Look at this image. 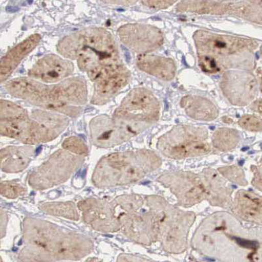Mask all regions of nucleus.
Listing matches in <instances>:
<instances>
[{"label": "nucleus", "instance_id": "22", "mask_svg": "<svg viewBox=\"0 0 262 262\" xmlns=\"http://www.w3.org/2000/svg\"><path fill=\"white\" fill-rule=\"evenodd\" d=\"M33 148L30 146H8L1 150V169L6 173L24 171L33 159Z\"/></svg>", "mask_w": 262, "mask_h": 262}, {"label": "nucleus", "instance_id": "18", "mask_svg": "<svg viewBox=\"0 0 262 262\" xmlns=\"http://www.w3.org/2000/svg\"><path fill=\"white\" fill-rule=\"evenodd\" d=\"M200 174L206 188V201L213 206H231L233 190L220 174L213 169H205Z\"/></svg>", "mask_w": 262, "mask_h": 262}, {"label": "nucleus", "instance_id": "15", "mask_svg": "<svg viewBox=\"0 0 262 262\" xmlns=\"http://www.w3.org/2000/svg\"><path fill=\"white\" fill-rule=\"evenodd\" d=\"M118 34L124 45L141 55L155 51L164 43L162 31L151 25H123L119 29Z\"/></svg>", "mask_w": 262, "mask_h": 262}, {"label": "nucleus", "instance_id": "11", "mask_svg": "<svg viewBox=\"0 0 262 262\" xmlns=\"http://www.w3.org/2000/svg\"><path fill=\"white\" fill-rule=\"evenodd\" d=\"M123 234L131 240L143 245L159 241L157 211L153 196H146V202L140 210L121 217Z\"/></svg>", "mask_w": 262, "mask_h": 262}, {"label": "nucleus", "instance_id": "13", "mask_svg": "<svg viewBox=\"0 0 262 262\" xmlns=\"http://www.w3.org/2000/svg\"><path fill=\"white\" fill-rule=\"evenodd\" d=\"M78 208L84 222L96 231L104 233L120 231L121 213L114 201L89 199L80 202Z\"/></svg>", "mask_w": 262, "mask_h": 262}, {"label": "nucleus", "instance_id": "34", "mask_svg": "<svg viewBox=\"0 0 262 262\" xmlns=\"http://www.w3.org/2000/svg\"><path fill=\"white\" fill-rule=\"evenodd\" d=\"M250 108H251L253 111L256 112L257 114H260L262 116V99L260 100H257L253 103Z\"/></svg>", "mask_w": 262, "mask_h": 262}, {"label": "nucleus", "instance_id": "25", "mask_svg": "<svg viewBox=\"0 0 262 262\" xmlns=\"http://www.w3.org/2000/svg\"><path fill=\"white\" fill-rule=\"evenodd\" d=\"M179 11L194 12L202 14H227V1H182L179 2Z\"/></svg>", "mask_w": 262, "mask_h": 262}, {"label": "nucleus", "instance_id": "14", "mask_svg": "<svg viewBox=\"0 0 262 262\" xmlns=\"http://www.w3.org/2000/svg\"><path fill=\"white\" fill-rule=\"evenodd\" d=\"M130 79L129 71L122 64L103 68L91 79L94 83L92 103H106L128 84Z\"/></svg>", "mask_w": 262, "mask_h": 262}, {"label": "nucleus", "instance_id": "19", "mask_svg": "<svg viewBox=\"0 0 262 262\" xmlns=\"http://www.w3.org/2000/svg\"><path fill=\"white\" fill-rule=\"evenodd\" d=\"M231 206L234 214L241 219L262 224V197L251 192L239 190Z\"/></svg>", "mask_w": 262, "mask_h": 262}, {"label": "nucleus", "instance_id": "20", "mask_svg": "<svg viewBox=\"0 0 262 262\" xmlns=\"http://www.w3.org/2000/svg\"><path fill=\"white\" fill-rule=\"evenodd\" d=\"M41 40V36L34 34L25 39L22 42L13 47L2 58L0 63L1 82L6 80L12 74L13 71L33 50L37 47Z\"/></svg>", "mask_w": 262, "mask_h": 262}, {"label": "nucleus", "instance_id": "6", "mask_svg": "<svg viewBox=\"0 0 262 262\" xmlns=\"http://www.w3.org/2000/svg\"><path fill=\"white\" fill-rule=\"evenodd\" d=\"M194 38L198 55L214 59L222 69L254 68L256 41L250 39L222 35L206 31H197Z\"/></svg>", "mask_w": 262, "mask_h": 262}, {"label": "nucleus", "instance_id": "33", "mask_svg": "<svg viewBox=\"0 0 262 262\" xmlns=\"http://www.w3.org/2000/svg\"><path fill=\"white\" fill-rule=\"evenodd\" d=\"M176 1H142V3L144 4L148 8L155 9V10H162V9H166L169 7L173 5L176 3Z\"/></svg>", "mask_w": 262, "mask_h": 262}, {"label": "nucleus", "instance_id": "32", "mask_svg": "<svg viewBox=\"0 0 262 262\" xmlns=\"http://www.w3.org/2000/svg\"><path fill=\"white\" fill-rule=\"evenodd\" d=\"M200 68L204 73L215 74L221 71L214 59L206 56H199Z\"/></svg>", "mask_w": 262, "mask_h": 262}, {"label": "nucleus", "instance_id": "35", "mask_svg": "<svg viewBox=\"0 0 262 262\" xmlns=\"http://www.w3.org/2000/svg\"><path fill=\"white\" fill-rule=\"evenodd\" d=\"M256 74L259 80V89H260V91L262 93V68H259L257 69Z\"/></svg>", "mask_w": 262, "mask_h": 262}, {"label": "nucleus", "instance_id": "16", "mask_svg": "<svg viewBox=\"0 0 262 262\" xmlns=\"http://www.w3.org/2000/svg\"><path fill=\"white\" fill-rule=\"evenodd\" d=\"M221 89L230 102L234 105H247L256 94V81L247 72L229 71L223 75Z\"/></svg>", "mask_w": 262, "mask_h": 262}, {"label": "nucleus", "instance_id": "4", "mask_svg": "<svg viewBox=\"0 0 262 262\" xmlns=\"http://www.w3.org/2000/svg\"><path fill=\"white\" fill-rule=\"evenodd\" d=\"M57 51L78 66L89 77L103 68L121 64L118 50L112 34L103 29H89L62 39Z\"/></svg>", "mask_w": 262, "mask_h": 262}, {"label": "nucleus", "instance_id": "2", "mask_svg": "<svg viewBox=\"0 0 262 262\" xmlns=\"http://www.w3.org/2000/svg\"><path fill=\"white\" fill-rule=\"evenodd\" d=\"M6 89L11 95L31 104L71 117L79 116L87 100L86 84L81 78H71L52 85L17 78L9 81Z\"/></svg>", "mask_w": 262, "mask_h": 262}, {"label": "nucleus", "instance_id": "1", "mask_svg": "<svg viewBox=\"0 0 262 262\" xmlns=\"http://www.w3.org/2000/svg\"><path fill=\"white\" fill-rule=\"evenodd\" d=\"M23 244L19 258L24 262L77 260L94 248L88 236L31 217L24 221Z\"/></svg>", "mask_w": 262, "mask_h": 262}, {"label": "nucleus", "instance_id": "24", "mask_svg": "<svg viewBox=\"0 0 262 262\" xmlns=\"http://www.w3.org/2000/svg\"><path fill=\"white\" fill-rule=\"evenodd\" d=\"M227 14L262 25V1H227Z\"/></svg>", "mask_w": 262, "mask_h": 262}, {"label": "nucleus", "instance_id": "9", "mask_svg": "<svg viewBox=\"0 0 262 262\" xmlns=\"http://www.w3.org/2000/svg\"><path fill=\"white\" fill-rule=\"evenodd\" d=\"M208 132L200 126L179 125L161 137L158 149L165 157L174 160L206 155L211 151Z\"/></svg>", "mask_w": 262, "mask_h": 262}, {"label": "nucleus", "instance_id": "29", "mask_svg": "<svg viewBox=\"0 0 262 262\" xmlns=\"http://www.w3.org/2000/svg\"><path fill=\"white\" fill-rule=\"evenodd\" d=\"M27 193V188L15 181H4L1 183V194L8 199H17Z\"/></svg>", "mask_w": 262, "mask_h": 262}, {"label": "nucleus", "instance_id": "31", "mask_svg": "<svg viewBox=\"0 0 262 262\" xmlns=\"http://www.w3.org/2000/svg\"><path fill=\"white\" fill-rule=\"evenodd\" d=\"M238 125L244 129L258 132L262 130V119L252 115H245L239 119Z\"/></svg>", "mask_w": 262, "mask_h": 262}, {"label": "nucleus", "instance_id": "7", "mask_svg": "<svg viewBox=\"0 0 262 262\" xmlns=\"http://www.w3.org/2000/svg\"><path fill=\"white\" fill-rule=\"evenodd\" d=\"M160 103L148 90H133L115 111L112 120L130 139L143 132L158 121Z\"/></svg>", "mask_w": 262, "mask_h": 262}, {"label": "nucleus", "instance_id": "8", "mask_svg": "<svg viewBox=\"0 0 262 262\" xmlns=\"http://www.w3.org/2000/svg\"><path fill=\"white\" fill-rule=\"evenodd\" d=\"M159 241L170 252L179 253L187 248L188 232L195 215L174 208L163 198L156 196Z\"/></svg>", "mask_w": 262, "mask_h": 262}, {"label": "nucleus", "instance_id": "10", "mask_svg": "<svg viewBox=\"0 0 262 262\" xmlns=\"http://www.w3.org/2000/svg\"><path fill=\"white\" fill-rule=\"evenodd\" d=\"M84 162L81 156L59 150L34 170L29 184L36 190H45L65 183Z\"/></svg>", "mask_w": 262, "mask_h": 262}, {"label": "nucleus", "instance_id": "21", "mask_svg": "<svg viewBox=\"0 0 262 262\" xmlns=\"http://www.w3.org/2000/svg\"><path fill=\"white\" fill-rule=\"evenodd\" d=\"M137 65L144 72L165 81L173 80L176 76V64L167 57L156 55H140L137 59Z\"/></svg>", "mask_w": 262, "mask_h": 262}, {"label": "nucleus", "instance_id": "30", "mask_svg": "<svg viewBox=\"0 0 262 262\" xmlns=\"http://www.w3.org/2000/svg\"><path fill=\"white\" fill-rule=\"evenodd\" d=\"M62 146L64 150L76 155H86L89 152L88 147L82 139L77 137H71L65 140Z\"/></svg>", "mask_w": 262, "mask_h": 262}, {"label": "nucleus", "instance_id": "37", "mask_svg": "<svg viewBox=\"0 0 262 262\" xmlns=\"http://www.w3.org/2000/svg\"><path fill=\"white\" fill-rule=\"evenodd\" d=\"M261 57H262V47L261 48Z\"/></svg>", "mask_w": 262, "mask_h": 262}, {"label": "nucleus", "instance_id": "36", "mask_svg": "<svg viewBox=\"0 0 262 262\" xmlns=\"http://www.w3.org/2000/svg\"><path fill=\"white\" fill-rule=\"evenodd\" d=\"M88 262H100V261L97 260V259H91V260H89Z\"/></svg>", "mask_w": 262, "mask_h": 262}, {"label": "nucleus", "instance_id": "17", "mask_svg": "<svg viewBox=\"0 0 262 262\" xmlns=\"http://www.w3.org/2000/svg\"><path fill=\"white\" fill-rule=\"evenodd\" d=\"M74 71V66L68 59L56 55H47L30 70L29 76L46 83H56L66 79Z\"/></svg>", "mask_w": 262, "mask_h": 262}, {"label": "nucleus", "instance_id": "5", "mask_svg": "<svg viewBox=\"0 0 262 262\" xmlns=\"http://www.w3.org/2000/svg\"><path fill=\"white\" fill-rule=\"evenodd\" d=\"M161 165V158L150 150L112 154L98 163L92 179L98 188L128 185L144 179Z\"/></svg>", "mask_w": 262, "mask_h": 262}, {"label": "nucleus", "instance_id": "23", "mask_svg": "<svg viewBox=\"0 0 262 262\" xmlns=\"http://www.w3.org/2000/svg\"><path fill=\"white\" fill-rule=\"evenodd\" d=\"M181 105L188 116L196 120L213 121L219 114L214 103L201 96H186L181 99Z\"/></svg>", "mask_w": 262, "mask_h": 262}, {"label": "nucleus", "instance_id": "12", "mask_svg": "<svg viewBox=\"0 0 262 262\" xmlns=\"http://www.w3.org/2000/svg\"><path fill=\"white\" fill-rule=\"evenodd\" d=\"M158 181L171 190L179 206L188 208L206 200V188L200 174L188 171L170 172L163 174Z\"/></svg>", "mask_w": 262, "mask_h": 262}, {"label": "nucleus", "instance_id": "26", "mask_svg": "<svg viewBox=\"0 0 262 262\" xmlns=\"http://www.w3.org/2000/svg\"><path fill=\"white\" fill-rule=\"evenodd\" d=\"M240 142V135L237 130L230 128H221L215 131L212 137L213 147L222 151L235 148Z\"/></svg>", "mask_w": 262, "mask_h": 262}, {"label": "nucleus", "instance_id": "3", "mask_svg": "<svg viewBox=\"0 0 262 262\" xmlns=\"http://www.w3.org/2000/svg\"><path fill=\"white\" fill-rule=\"evenodd\" d=\"M1 134L25 144H36L56 139L69 124L63 115L26 110L8 100H1Z\"/></svg>", "mask_w": 262, "mask_h": 262}, {"label": "nucleus", "instance_id": "27", "mask_svg": "<svg viewBox=\"0 0 262 262\" xmlns=\"http://www.w3.org/2000/svg\"><path fill=\"white\" fill-rule=\"evenodd\" d=\"M39 207L48 214L74 221L79 219V211L73 202H48L41 204Z\"/></svg>", "mask_w": 262, "mask_h": 262}, {"label": "nucleus", "instance_id": "28", "mask_svg": "<svg viewBox=\"0 0 262 262\" xmlns=\"http://www.w3.org/2000/svg\"><path fill=\"white\" fill-rule=\"evenodd\" d=\"M218 171L222 174L223 177L231 182L238 184L241 186L247 185L245 173H244L243 170L239 167L231 165V166L220 167L218 169Z\"/></svg>", "mask_w": 262, "mask_h": 262}]
</instances>
